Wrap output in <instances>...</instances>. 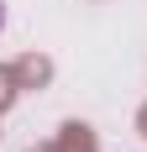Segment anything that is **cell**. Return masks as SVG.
Wrapping results in <instances>:
<instances>
[{
    "label": "cell",
    "instance_id": "6da1fadb",
    "mask_svg": "<svg viewBox=\"0 0 147 152\" xmlns=\"http://www.w3.org/2000/svg\"><path fill=\"white\" fill-rule=\"evenodd\" d=\"M0 26H5V11H0Z\"/></svg>",
    "mask_w": 147,
    "mask_h": 152
}]
</instances>
